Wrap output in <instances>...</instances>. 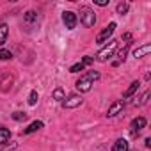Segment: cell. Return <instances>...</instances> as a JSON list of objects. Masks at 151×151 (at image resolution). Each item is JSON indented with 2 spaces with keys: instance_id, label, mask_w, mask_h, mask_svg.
Segmentation results:
<instances>
[{
  "instance_id": "obj_1",
  "label": "cell",
  "mask_w": 151,
  "mask_h": 151,
  "mask_svg": "<svg viewBox=\"0 0 151 151\" xmlns=\"http://www.w3.org/2000/svg\"><path fill=\"white\" fill-rule=\"evenodd\" d=\"M98 78H100V73H98V71H87V73H84L82 77L77 80L75 87H77L80 93H89Z\"/></svg>"
},
{
  "instance_id": "obj_2",
  "label": "cell",
  "mask_w": 151,
  "mask_h": 151,
  "mask_svg": "<svg viewBox=\"0 0 151 151\" xmlns=\"http://www.w3.org/2000/svg\"><path fill=\"white\" fill-rule=\"evenodd\" d=\"M116 50H117V41H116V39H110V41H109V45H107V46H103V48L96 53V57H94V59H96L98 62H107L110 57H114Z\"/></svg>"
},
{
  "instance_id": "obj_3",
  "label": "cell",
  "mask_w": 151,
  "mask_h": 151,
  "mask_svg": "<svg viewBox=\"0 0 151 151\" xmlns=\"http://www.w3.org/2000/svg\"><path fill=\"white\" fill-rule=\"evenodd\" d=\"M78 14H80V22H82L84 27H87V29L94 27V23H96V14H94V11H93L91 7L82 6L80 11H78Z\"/></svg>"
},
{
  "instance_id": "obj_4",
  "label": "cell",
  "mask_w": 151,
  "mask_h": 151,
  "mask_svg": "<svg viewBox=\"0 0 151 151\" xmlns=\"http://www.w3.org/2000/svg\"><path fill=\"white\" fill-rule=\"evenodd\" d=\"M37 23H39V14L36 11H27L23 14V27H25V30L30 32L34 27H37Z\"/></svg>"
},
{
  "instance_id": "obj_5",
  "label": "cell",
  "mask_w": 151,
  "mask_h": 151,
  "mask_svg": "<svg viewBox=\"0 0 151 151\" xmlns=\"http://www.w3.org/2000/svg\"><path fill=\"white\" fill-rule=\"evenodd\" d=\"M116 27H117V25H116L114 22H112V23H109V25H107V27H105V29H103V30H101L98 36H96V43H98V45H103V43H107V41H109V37L114 34Z\"/></svg>"
},
{
  "instance_id": "obj_6",
  "label": "cell",
  "mask_w": 151,
  "mask_h": 151,
  "mask_svg": "<svg viewBox=\"0 0 151 151\" xmlns=\"http://www.w3.org/2000/svg\"><path fill=\"white\" fill-rule=\"evenodd\" d=\"M77 22H78V16L75 13H71V11H64L62 13V23L66 25L68 30H73L75 27H77Z\"/></svg>"
},
{
  "instance_id": "obj_7",
  "label": "cell",
  "mask_w": 151,
  "mask_h": 151,
  "mask_svg": "<svg viewBox=\"0 0 151 151\" xmlns=\"http://www.w3.org/2000/svg\"><path fill=\"white\" fill-rule=\"evenodd\" d=\"M82 96H78V94H71V96H68V98H64V101H62V105H64V109H75V107H80L82 105Z\"/></svg>"
},
{
  "instance_id": "obj_8",
  "label": "cell",
  "mask_w": 151,
  "mask_h": 151,
  "mask_svg": "<svg viewBox=\"0 0 151 151\" xmlns=\"http://www.w3.org/2000/svg\"><path fill=\"white\" fill-rule=\"evenodd\" d=\"M13 82H14L13 75H9V73H4L2 77H0V91H2V93H7V91H11V87H13Z\"/></svg>"
},
{
  "instance_id": "obj_9",
  "label": "cell",
  "mask_w": 151,
  "mask_h": 151,
  "mask_svg": "<svg viewBox=\"0 0 151 151\" xmlns=\"http://www.w3.org/2000/svg\"><path fill=\"white\" fill-rule=\"evenodd\" d=\"M93 62H94V57H89V55H87V57H84L80 62L73 64V66L69 68V73H78V71H82L86 66H89V64H93Z\"/></svg>"
},
{
  "instance_id": "obj_10",
  "label": "cell",
  "mask_w": 151,
  "mask_h": 151,
  "mask_svg": "<svg viewBox=\"0 0 151 151\" xmlns=\"http://www.w3.org/2000/svg\"><path fill=\"white\" fill-rule=\"evenodd\" d=\"M144 126H146V119H144L142 116L135 117V119L132 121V124H130V128H132V135H133V137H137V133H139Z\"/></svg>"
},
{
  "instance_id": "obj_11",
  "label": "cell",
  "mask_w": 151,
  "mask_h": 151,
  "mask_svg": "<svg viewBox=\"0 0 151 151\" xmlns=\"http://www.w3.org/2000/svg\"><path fill=\"white\" fill-rule=\"evenodd\" d=\"M123 109H124V101H123V100L114 101V103L109 107V110H107V117H114V116H117Z\"/></svg>"
},
{
  "instance_id": "obj_12",
  "label": "cell",
  "mask_w": 151,
  "mask_h": 151,
  "mask_svg": "<svg viewBox=\"0 0 151 151\" xmlns=\"http://www.w3.org/2000/svg\"><path fill=\"white\" fill-rule=\"evenodd\" d=\"M149 52H151V45H149V43H146V45H142V46H139V48H135V50H133V57H135V59H140V57L147 55Z\"/></svg>"
},
{
  "instance_id": "obj_13",
  "label": "cell",
  "mask_w": 151,
  "mask_h": 151,
  "mask_svg": "<svg viewBox=\"0 0 151 151\" xmlns=\"http://www.w3.org/2000/svg\"><path fill=\"white\" fill-rule=\"evenodd\" d=\"M45 124H43V121H34V123H30L25 130H22V135H29V133H34V132H37V130H41Z\"/></svg>"
},
{
  "instance_id": "obj_14",
  "label": "cell",
  "mask_w": 151,
  "mask_h": 151,
  "mask_svg": "<svg viewBox=\"0 0 151 151\" xmlns=\"http://www.w3.org/2000/svg\"><path fill=\"white\" fill-rule=\"evenodd\" d=\"M112 151H130V146H128V140L126 139H117L112 146Z\"/></svg>"
},
{
  "instance_id": "obj_15",
  "label": "cell",
  "mask_w": 151,
  "mask_h": 151,
  "mask_svg": "<svg viewBox=\"0 0 151 151\" xmlns=\"http://www.w3.org/2000/svg\"><path fill=\"white\" fill-rule=\"evenodd\" d=\"M139 87H140V84H139V80H135V82H132V84H130V87H128V89L124 91V94H123V98H124V100H128V98H132V96H133V94H135V93L139 91Z\"/></svg>"
},
{
  "instance_id": "obj_16",
  "label": "cell",
  "mask_w": 151,
  "mask_h": 151,
  "mask_svg": "<svg viewBox=\"0 0 151 151\" xmlns=\"http://www.w3.org/2000/svg\"><path fill=\"white\" fill-rule=\"evenodd\" d=\"M9 139H11V132H9L7 128H4V126H0V146L7 144Z\"/></svg>"
},
{
  "instance_id": "obj_17",
  "label": "cell",
  "mask_w": 151,
  "mask_h": 151,
  "mask_svg": "<svg viewBox=\"0 0 151 151\" xmlns=\"http://www.w3.org/2000/svg\"><path fill=\"white\" fill-rule=\"evenodd\" d=\"M7 36H9V27L6 23H0V46L7 41Z\"/></svg>"
},
{
  "instance_id": "obj_18",
  "label": "cell",
  "mask_w": 151,
  "mask_h": 151,
  "mask_svg": "<svg viewBox=\"0 0 151 151\" xmlns=\"http://www.w3.org/2000/svg\"><path fill=\"white\" fill-rule=\"evenodd\" d=\"M130 46H132V43H126L124 46H123V50H119L117 52V62L121 64V62H124V59H126V53H128V50H130Z\"/></svg>"
},
{
  "instance_id": "obj_19",
  "label": "cell",
  "mask_w": 151,
  "mask_h": 151,
  "mask_svg": "<svg viewBox=\"0 0 151 151\" xmlns=\"http://www.w3.org/2000/svg\"><path fill=\"white\" fill-rule=\"evenodd\" d=\"M147 98H149V91H146L140 98H137V100L133 101V105H135V107H142V105H146V103H147Z\"/></svg>"
},
{
  "instance_id": "obj_20",
  "label": "cell",
  "mask_w": 151,
  "mask_h": 151,
  "mask_svg": "<svg viewBox=\"0 0 151 151\" xmlns=\"http://www.w3.org/2000/svg\"><path fill=\"white\" fill-rule=\"evenodd\" d=\"M52 96H53V100H57V101H64V98H66V94H64V91H62L60 87H57Z\"/></svg>"
},
{
  "instance_id": "obj_21",
  "label": "cell",
  "mask_w": 151,
  "mask_h": 151,
  "mask_svg": "<svg viewBox=\"0 0 151 151\" xmlns=\"http://www.w3.org/2000/svg\"><path fill=\"white\" fill-rule=\"evenodd\" d=\"M13 59V53L6 48H0V60H11Z\"/></svg>"
},
{
  "instance_id": "obj_22",
  "label": "cell",
  "mask_w": 151,
  "mask_h": 151,
  "mask_svg": "<svg viewBox=\"0 0 151 151\" xmlns=\"http://www.w3.org/2000/svg\"><path fill=\"white\" fill-rule=\"evenodd\" d=\"M128 4L126 2H121V4H117V7H116V11H117V14H126L128 13Z\"/></svg>"
},
{
  "instance_id": "obj_23",
  "label": "cell",
  "mask_w": 151,
  "mask_h": 151,
  "mask_svg": "<svg viewBox=\"0 0 151 151\" xmlns=\"http://www.w3.org/2000/svg\"><path fill=\"white\" fill-rule=\"evenodd\" d=\"M13 119H14V121H25V119H27V114L22 112V110H18V112L13 114Z\"/></svg>"
},
{
  "instance_id": "obj_24",
  "label": "cell",
  "mask_w": 151,
  "mask_h": 151,
  "mask_svg": "<svg viewBox=\"0 0 151 151\" xmlns=\"http://www.w3.org/2000/svg\"><path fill=\"white\" fill-rule=\"evenodd\" d=\"M37 103V91H32L29 94V105H36Z\"/></svg>"
},
{
  "instance_id": "obj_25",
  "label": "cell",
  "mask_w": 151,
  "mask_h": 151,
  "mask_svg": "<svg viewBox=\"0 0 151 151\" xmlns=\"http://www.w3.org/2000/svg\"><path fill=\"white\" fill-rule=\"evenodd\" d=\"M109 2H110V0H94V4H96V6H100V7L109 6Z\"/></svg>"
},
{
  "instance_id": "obj_26",
  "label": "cell",
  "mask_w": 151,
  "mask_h": 151,
  "mask_svg": "<svg viewBox=\"0 0 151 151\" xmlns=\"http://www.w3.org/2000/svg\"><path fill=\"white\" fill-rule=\"evenodd\" d=\"M132 37H133V36H132L130 32H126V34H123V41H128V43H132Z\"/></svg>"
},
{
  "instance_id": "obj_27",
  "label": "cell",
  "mask_w": 151,
  "mask_h": 151,
  "mask_svg": "<svg viewBox=\"0 0 151 151\" xmlns=\"http://www.w3.org/2000/svg\"><path fill=\"white\" fill-rule=\"evenodd\" d=\"M146 147H151V139H149V137L146 139Z\"/></svg>"
}]
</instances>
